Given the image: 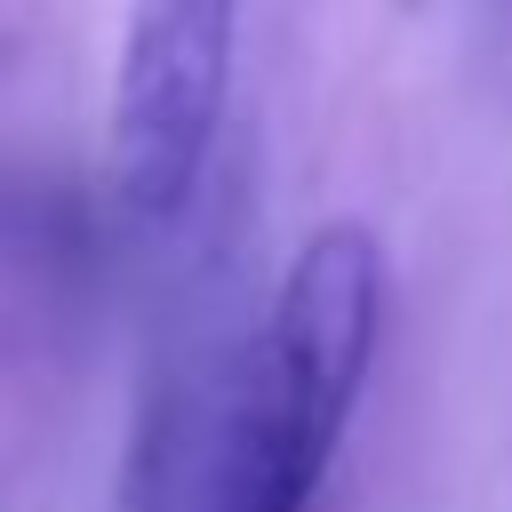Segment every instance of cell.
I'll use <instances>...</instances> for the list:
<instances>
[{"label": "cell", "mask_w": 512, "mask_h": 512, "mask_svg": "<svg viewBox=\"0 0 512 512\" xmlns=\"http://www.w3.org/2000/svg\"><path fill=\"white\" fill-rule=\"evenodd\" d=\"M384 240L328 216L296 240L240 352L216 368V504L320 512L384 344Z\"/></svg>", "instance_id": "cell-1"}, {"label": "cell", "mask_w": 512, "mask_h": 512, "mask_svg": "<svg viewBox=\"0 0 512 512\" xmlns=\"http://www.w3.org/2000/svg\"><path fill=\"white\" fill-rule=\"evenodd\" d=\"M240 0H136L112 72V192L136 224H176L216 160Z\"/></svg>", "instance_id": "cell-2"}, {"label": "cell", "mask_w": 512, "mask_h": 512, "mask_svg": "<svg viewBox=\"0 0 512 512\" xmlns=\"http://www.w3.org/2000/svg\"><path fill=\"white\" fill-rule=\"evenodd\" d=\"M400 8H424V0H400Z\"/></svg>", "instance_id": "cell-3"}]
</instances>
